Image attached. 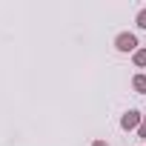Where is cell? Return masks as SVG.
<instances>
[{
	"label": "cell",
	"mask_w": 146,
	"mask_h": 146,
	"mask_svg": "<svg viewBox=\"0 0 146 146\" xmlns=\"http://www.w3.org/2000/svg\"><path fill=\"white\" fill-rule=\"evenodd\" d=\"M115 46H117L120 52H132V49L137 46V37H135V35H129V32H123V35H117Z\"/></svg>",
	"instance_id": "cell-1"
},
{
	"label": "cell",
	"mask_w": 146,
	"mask_h": 146,
	"mask_svg": "<svg viewBox=\"0 0 146 146\" xmlns=\"http://www.w3.org/2000/svg\"><path fill=\"white\" fill-rule=\"evenodd\" d=\"M120 126H123L126 132H129V129H137V126H140V112H137V109H129V112L120 117Z\"/></svg>",
	"instance_id": "cell-2"
},
{
	"label": "cell",
	"mask_w": 146,
	"mask_h": 146,
	"mask_svg": "<svg viewBox=\"0 0 146 146\" xmlns=\"http://www.w3.org/2000/svg\"><path fill=\"white\" fill-rule=\"evenodd\" d=\"M132 86H135L137 92H146V78H143V75H137V78L132 80Z\"/></svg>",
	"instance_id": "cell-3"
},
{
	"label": "cell",
	"mask_w": 146,
	"mask_h": 146,
	"mask_svg": "<svg viewBox=\"0 0 146 146\" xmlns=\"http://www.w3.org/2000/svg\"><path fill=\"white\" fill-rule=\"evenodd\" d=\"M135 63L137 66H146V49H137L135 52Z\"/></svg>",
	"instance_id": "cell-4"
},
{
	"label": "cell",
	"mask_w": 146,
	"mask_h": 146,
	"mask_svg": "<svg viewBox=\"0 0 146 146\" xmlns=\"http://www.w3.org/2000/svg\"><path fill=\"white\" fill-rule=\"evenodd\" d=\"M137 26H140V29H146V9H140V12H137Z\"/></svg>",
	"instance_id": "cell-5"
},
{
	"label": "cell",
	"mask_w": 146,
	"mask_h": 146,
	"mask_svg": "<svg viewBox=\"0 0 146 146\" xmlns=\"http://www.w3.org/2000/svg\"><path fill=\"white\" fill-rule=\"evenodd\" d=\"M137 135H140V137H146V117L140 120V126H137Z\"/></svg>",
	"instance_id": "cell-6"
},
{
	"label": "cell",
	"mask_w": 146,
	"mask_h": 146,
	"mask_svg": "<svg viewBox=\"0 0 146 146\" xmlns=\"http://www.w3.org/2000/svg\"><path fill=\"white\" fill-rule=\"evenodd\" d=\"M92 146H109V143H103V140H95V143H92Z\"/></svg>",
	"instance_id": "cell-7"
}]
</instances>
